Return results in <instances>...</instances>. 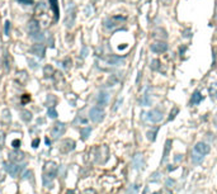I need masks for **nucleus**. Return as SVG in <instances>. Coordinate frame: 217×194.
Listing matches in <instances>:
<instances>
[{
	"mask_svg": "<svg viewBox=\"0 0 217 194\" xmlns=\"http://www.w3.org/2000/svg\"><path fill=\"white\" fill-rule=\"evenodd\" d=\"M163 118H164V113L160 109H152V111H150L146 114V119L151 123H159L160 120H163Z\"/></svg>",
	"mask_w": 217,
	"mask_h": 194,
	"instance_id": "nucleus-1",
	"label": "nucleus"
},
{
	"mask_svg": "<svg viewBox=\"0 0 217 194\" xmlns=\"http://www.w3.org/2000/svg\"><path fill=\"white\" fill-rule=\"evenodd\" d=\"M89 116H90V119L93 120V122H101V120H103L104 118V111H103V108L101 107H93L90 109V113H89Z\"/></svg>",
	"mask_w": 217,
	"mask_h": 194,
	"instance_id": "nucleus-2",
	"label": "nucleus"
},
{
	"mask_svg": "<svg viewBox=\"0 0 217 194\" xmlns=\"http://www.w3.org/2000/svg\"><path fill=\"white\" fill-rule=\"evenodd\" d=\"M125 22H126V17H123V15L112 17V18H109V19L105 22V28L112 29V28H114V27L121 26V24H122V23H125Z\"/></svg>",
	"mask_w": 217,
	"mask_h": 194,
	"instance_id": "nucleus-3",
	"label": "nucleus"
},
{
	"mask_svg": "<svg viewBox=\"0 0 217 194\" xmlns=\"http://www.w3.org/2000/svg\"><path fill=\"white\" fill-rule=\"evenodd\" d=\"M151 50L154 52H156V53H163V52H165L166 50H168V45H166L165 42L156 41V42H154V43L151 45Z\"/></svg>",
	"mask_w": 217,
	"mask_h": 194,
	"instance_id": "nucleus-4",
	"label": "nucleus"
},
{
	"mask_svg": "<svg viewBox=\"0 0 217 194\" xmlns=\"http://www.w3.org/2000/svg\"><path fill=\"white\" fill-rule=\"evenodd\" d=\"M194 151H197L198 154H201V155H207L209 152V146L207 143H204V142H198L196 143V146H194Z\"/></svg>",
	"mask_w": 217,
	"mask_h": 194,
	"instance_id": "nucleus-5",
	"label": "nucleus"
},
{
	"mask_svg": "<svg viewBox=\"0 0 217 194\" xmlns=\"http://www.w3.org/2000/svg\"><path fill=\"white\" fill-rule=\"evenodd\" d=\"M133 165H135V169H141L142 167V165H144V156H142V154L135 155Z\"/></svg>",
	"mask_w": 217,
	"mask_h": 194,
	"instance_id": "nucleus-6",
	"label": "nucleus"
},
{
	"mask_svg": "<svg viewBox=\"0 0 217 194\" xmlns=\"http://www.w3.org/2000/svg\"><path fill=\"white\" fill-rule=\"evenodd\" d=\"M105 61H107L109 65H120L122 62V58L118 57V56H114V55H112V56H108V57H105L104 58Z\"/></svg>",
	"mask_w": 217,
	"mask_h": 194,
	"instance_id": "nucleus-7",
	"label": "nucleus"
},
{
	"mask_svg": "<svg viewBox=\"0 0 217 194\" xmlns=\"http://www.w3.org/2000/svg\"><path fill=\"white\" fill-rule=\"evenodd\" d=\"M64 131H65V126L61 124V123H59V124L55 126V128H53V131H52V135H53L55 137H59L60 135H62Z\"/></svg>",
	"mask_w": 217,
	"mask_h": 194,
	"instance_id": "nucleus-8",
	"label": "nucleus"
},
{
	"mask_svg": "<svg viewBox=\"0 0 217 194\" xmlns=\"http://www.w3.org/2000/svg\"><path fill=\"white\" fill-rule=\"evenodd\" d=\"M208 93L211 95L212 99H216L217 98V83H212L208 88Z\"/></svg>",
	"mask_w": 217,
	"mask_h": 194,
	"instance_id": "nucleus-9",
	"label": "nucleus"
},
{
	"mask_svg": "<svg viewBox=\"0 0 217 194\" xmlns=\"http://www.w3.org/2000/svg\"><path fill=\"white\" fill-rule=\"evenodd\" d=\"M107 102H108V94L102 92L98 96V104L99 105H105L107 104Z\"/></svg>",
	"mask_w": 217,
	"mask_h": 194,
	"instance_id": "nucleus-10",
	"label": "nucleus"
},
{
	"mask_svg": "<svg viewBox=\"0 0 217 194\" xmlns=\"http://www.w3.org/2000/svg\"><path fill=\"white\" fill-rule=\"evenodd\" d=\"M203 155H201V154H198L197 151H194L193 150V154H192V160H193V162L194 164H201L202 161H203Z\"/></svg>",
	"mask_w": 217,
	"mask_h": 194,
	"instance_id": "nucleus-11",
	"label": "nucleus"
},
{
	"mask_svg": "<svg viewBox=\"0 0 217 194\" xmlns=\"http://www.w3.org/2000/svg\"><path fill=\"white\" fill-rule=\"evenodd\" d=\"M202 99H203V98H202L201 93H199V92H196V93L193 94V96H192V99H190V104H198V103H199Z\"/></svg>",
	"mask_w": 217,
	"mask_h": 194,
	"instance_id": "nucleus-12",
	"label": "nucleus"
},
{
	"mask_svg": "<svg viewBox=\"0 0 217 194\" xmlns=\"http://www.w3.org/2000/svg\"><path fill=\"white\" fill-rule=\"evenodd\" d=\"M170 149H171V141H170V140H168V141H166V143H165V149H164V157H163V162L165 161L166 157H168Z\"/></svg>",
	"mask_w": 217,
	"mask_h": 194,
	"instance_id": "nucleus-13",
	"label": "nucleus"
},
{
	"mask_svg": "<svg viewBox=\"0 0 217 194\" xmlns=\"http://www.w3.org/2000/svg\"><path fill=\"white\" fill-rule=\"evenodd\" d=\"M28 28H29V31H30V32H37V31L40 29L38 24H37V22H36V20H30V22H29Z\"/></svg>",
	"mask_w": 217,
	"mask_h": 194,
	"instance_id": "nucleus-14",
	"label": "nucleus"
},
{
	"mask_svg": "<svg viewBox=\"0 0 217 194\" xmlns=\"http://www.w3.org/2000/svg\"><path fill=\"white\" fill-rule=\"evenodd\" d=\"M7 170L13 175H17V171H18V166H15V165H9V164H7Z\"/></svg>",
	"mask_w": 217,
	"mask_h": 194,
	"instance_id": "nucleus-15",
	"label": "nucleus"
},
{
	"mask_svg": "<svg viewBox=\"0 0 217 194\" xmlns=\"http://www.w3.org/2000/svg\"><path fill=\"white\" fill-rule=\"evenodd\" d=\"M32 52H33V53H38V55L41 53V56H42V55H43V47L40 46V45H37L36 47L32 48Z\"/></svg>",
	"mask_w": 217,
	"mask_h": 194,
	"instance_id": "nucleus-16",
	"label": "nucleus"
},
{
	"mask_svg": "<svg viewBox=\"0 0 217 194\" xmlns=\"http://www.w3.org/2000/svg\"><path fill=\"white\" fill-rule=\"evenodd\" d=\"M156 133H158V130L148 131V132H147V138H148L150 141H154V140H155V136H156Z\"/></svg>",
	"mask_w": 217,
	"mask_h": 194,
	"instance_id": "nucleus-17",
	"label": "nucleus"
},
{
	"mask_svg": "<svg viewBox=\"0 0 217 194\" xmlns=\"http://www.w3.org/2000/svg\"><path fill=\"white\" fill-rule=\"evenodd\" d=\"M51 7L53 8L55 13H56V18L59 17V10H57V0H51Z\"/></svg>",
	"mask_w": 217,
	"mask_h": 194,
	"instance_id": "nucleus-18",
	"label": "nucleus"
},
{
	"mask_svg": "<svg viewBox=\"0 0 217 194\" xmlns=\"http://www.w3.org/2000/svg\"><path fill=\"white\" fill-rule=\"evenodd\" d=\"M90 127H86L85 130H81V135H83V138H86L89 136V133H90Z\"/></svg>",
	"mask_w": 217,
	"mask_h": 194,
	"instance_id": "nucleus-19",
	"label": "nucleus"
},
{
	"mask_svg": "<svg viewBox=\"0 0 217 194\" xmlns=\"http://www.w3.org/2000/svg\"><path fill=\"white\" fill-rule=\"evenodd\" d=\"M48 116L52 117V118H56V117H57V113L55 112L53 109H49V111H48Z\"/></svg>",
	"mask_w": 217,
	"mask_h": 194,
	"instance_id": "nucleus-20",
	"label": "nucleus"
},
{
	"mask_svg": "<svg viewBox=\"0 0 217 194\" xmlns=\"http://www.w3.org/2000/svg\"><path fill=\"white\" fill-rule=\"evenodd\" d=\"M144 105H150V98H148V95L145 96V99H144V103H142Z\"/></svg>",
	"mask_w": 217,
	"mask_h": 194,
	"instance_id": "nucleus-21",
	"label": "nucleus"
},
{
	"mask_svg": "<svg viewBox=\"0 0 217 194\" xmlns=\"http://www.w3.org/2000/svg\"><path fill=\"white\" fill-rule=\"evenodd\" d=\"M159 65H160V62L158 61V60H154L152 61V69H159Z\"/></svg>",
	"mask_w": 217,
	"mask_h": 194,
	"instance_id": "nucleus-22",
	"label": "nucleus"
},
{
	"mask_svg": "<svg viewBox=\"0 0 217 194\" xmlns=\"http://www.w3.org/2000/svg\"><path fill=\"white\" fill-rule=\"evenodd\" d=\"M159 177H160V175H159V173H156V174H152V178H151L150 180H151V181H155V180H159Z\"/></svg>",
	"mask_w": 217,
	"mask_h": 194,
	"instance_id": "nucleus-23",
	"label": "nucleus"
},
{
	"mask_svg": "<svg viewBox=\"0 0 217 194\" xmlns=\"http://www.w3.org/2000/svg\"><path fill=\"white\" fill-rule=\"evenodd\" d=\"M171 185H174V180H173V179H168V180H166V186H171Z\"/></svg>",
	"mask_w": 217,
	"mask_h": 194,
	"instance_id": "nucleus-24",
	"label": "nucleus"
},
{
	"mask_svg": "<svg viewBox=\"0 0 217 194\" xmlns=\"http://www.w3.org/2000/svg\"><path fill=\"white\" fill-rule=\"evenodd\" d=\"M158 194H171L169 190H166V189H163V190H160Z\"/></svg>",
	"mask_w": 217,
	"mask_h": 194,
	"instance_id": "nucleus-25",
	"label": "nucleus"
},
{
	"mask_svg": "<svg viewBox=\"0 0 217 194\" xmlns=\"http://www.w3.org/2000/svg\"><path fill=\"white\" fill-rule=\"evenodd\" d=\"M175 112H178V108H174V109H173V112H171V116H170V119H173V118H174V114H175Z\"/></svg>",
	"mask_w": 217,
	"mask_h": 194,
	"instance_id": "nucleus-26",
	"label": "nucleus"
},
{
	"mask_svg": "<svg viewBox=\"0 0 217 194\" xmlns=\"http://www.w3.org/2000/svg\"><path fill=\"white\" fill-rule=\"evenodd\" d=\"M180 160H183V156H182V155L175 156V161H180Z\"/></svg>",
	"mask_w": 217,
	"mask_h": 194,
	"instance_id": "nucleus-27",
	"label": "nucleus"
},
{
	"mask_svg": "<svg viewBox=\"0 0 217 194\" xmlns=\"http://www.w3.org/2000/svg\"><path fill=\"white\" fill-rule=\"evenodd\" d=\"M84 194H95V192L94 190H86Z\"/></svg>",
	"mask_w": 217,
	"mask_h": 194,
	"instance_id": "nucleus-28",
	"label": "nucleus"
},
{
	"mask_svg": "<svg viewBox=\"0 0 217 194\" xmlns=\"http://www.w3.org/2000/svg\"><path fill=\"white\" fill-rule=\"evenodd\" d=\"M9 24H10V23L7 22V28H5V33H8V32H9Z\"/></svg>",
	"mask_w": 217,
	"mask_h": 194,
	"instance_id": "nucleus-29",
	"label": "nucleus"
},
{
	"mask_svg": "<svg viewBox=\"0 0 217 194\" xmlns=\"http://www.w3.org/2000/svg\"><path fill=\"white\" fill-rule=\"evenodd\" d=\"M13 145H14V147H19V141H14Z\"/></svg>",
	"mask_w": 217,
	"mask_h": 194,
	"instance_id": "nucleus-30",
	"label": "nucleus"
},
{
	"mask_svg": "<svg viewBox=\"0 0 217 194\" xmlns=\"http://www.w3.org/2000/svg\"><path fill=\"white\" fill-rule=\"evenodd\" d=\"M37 143H38V140H36V141L33 142V146H34V147H37V146H36V145H37Z\"/></svg>",
	"mask_w": 217,
	"mask_h": 194,
	"instance_id": "nucleus-31",
	"label": "nucleus"
},
{
	"mask_svg": "<svg viewBox=\"0 0 217 194\" xmlns=\"http://www.w3.org/2000/svg\"><path fill=\"white\" fill-rule=\"evenodd\" d=\"M67 194H74V192H71V190H70V192H67Z\"/></svg>",
	"mask_w": 217,
	"mask_h": 194,
	"instance_id": "nucleus-32",
	"label": "nucleus"
},
{
	"mask_svg": "<svg viewBox=\"0 0 217 194\" xmlns=\"http://www.w3.org/2000/svg\"><path fill=\"white\" fill-rule=\"evenodd\" d=\"M215 122H216V124H217V117H216V119H215Z\"/></svg>",
	"mask_w": 217,
	"mask_h": 194,
	"instance_id": "nucleus-33",
	"label": "nucleus"
},
{
	"mask_svg": "<svg viewBox=\"0 0 217 194\" xmlns=\"http://www.w3.org/2000/svg\"><path fill=\"white\" fill-rule=\"evenodd\" d=\"M154 194H158V193H154Z\"/></svg>",
	"mask_w": 217,
	"mask_h": 194,
	"instance_id": "nucleus-34",
	"label": "nucleus"
}]
</instances>
